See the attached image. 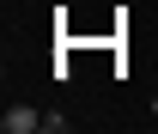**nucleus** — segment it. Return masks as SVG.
Segmentation results:
<instances>
[{
	"mask_svg": "<svg viewBox=\"0 0 158 134\" xmlns=\"http://www.w3.org/2000/svg\"><path fill=\"white\" fill-rule=\"evenodd\" d=\"M0 128H6V134H37V128H43V110H31V104H12V110L0 116Z\"/></svg>",
	"mask_w": 158,
	"mask_h": 134,
	"instance_id": "1",
	"label": "nucleus"
},
{
	"mask_svg": "<svg viewBox=\"0 0 158 134\" xmlns=\"http://www.w3.org/2000/svg\"><path fill=\"white\" fill-rule=\"evenodd\" d=\"M152 116H158V97H152Z\"/></svg>",
	"mask_w": 158,
	"mask_h": 134,
	"instance_id": "2",
	"label": "nucleus"
}]
</instances>
